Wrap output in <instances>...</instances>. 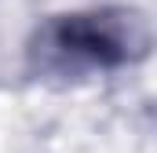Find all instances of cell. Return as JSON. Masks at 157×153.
<instances>
[{
    "label": "cell",
    "instance_id": "obj_1",
    "mask_svg": "<svg viewBox=\"0 0 157 153\" xmlns=\"http://www.w3.org/2000/svg\"><path fill=\"white\" fill-rule=\"evenodd\" d=\"M154 51V22L135 4H88L44 15L26 37V66L40 80L121 73Z\"/></svg>",
    "mask_w": 157,
    "mask_h": 153
}]
</instances>
